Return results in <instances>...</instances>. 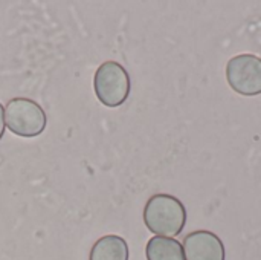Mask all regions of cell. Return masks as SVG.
I'll return each instance as SVG.
<instances>
[{
    "instance_id": "1",
    "label": "cell",
    "mask_w": 261,
    "mask_h": 260,
    "mask_svg": "<svg viewBox=\"0 0 261 260\" xmlns=\"http://www.w3.org/2000/svg\"><path fill=\"white\" fill-rule=\"evenodd\" d=\"M145 227L162 238L179 236L187 224V208L173 195H153L144 207Z\"/></svg>"
},
{
    "instance_id": "2",
    "label": "cell",
    "mask_w": 261,
    "mask_h": 260,
    "mask_svg": "<svg viewBox=\"0 0 261 260\" xmlns=\"http://www.w3.org/2000/svg\"><path fill=\"white\" fill-rule=\"evenodd\" d=\"M93 89L99 103L106 107L122 106L132 89V81L127 69L118 61H104L95 72Z\"/></svg>"
},
{
    "instance_id": "3",
    "label": "cell",
    "mask_w": 261,
    "mask_h": 260,
    "mask_svg": "<svg viewBox=\"0 0 261 260\" xmlns=\"http://www.w3.org/2000/svg\"><path fill=\"white\" fill-rule=\"evenodd\" d=\"M5 124L17 136L34 138L47 124L44 109L31 98H12L5 106Z\"/></svg>"
},
{
    "instance_id": "4",
    "label": "cell",
    "mask_w": 261,
    "mask_h": 260,
    "mask_svg": "<svg viewBox=\"0 0 261 260\" xmlns=\"http://www.w3.org/2000/svg\"><path fill=\"white\" fill-rule=\"evenodd\" d=\"M226 81L231 89L243 97L261 93V57L239 54L226 64Z\"/></svg>"
},
{
    "instance_id": "5",
    "label": "cell",
    "mask_w": 261,
    "mask_h": 260,
    "mask_svg": "<svg viewBox=\"0 0 261 260\" xmlns=\"http://www.w3.org/2000/svg\"><path fill=\"white\" fill-rule=\"evenodd\" d=\"M185 260H225V245L217 234L208 230L193 231L184 239Z\"/></svg>"
},
{
    "instance_id": "6",
    "label": "cell",
    "mask_w": 261,
    "mask_h": 260,
    "mask_svg": "<svg viewBox=\"0 0 261 260\" xmlns=\"http://www.w3.org/2000/svg\"><path fill=\"white\" fill-rule=\"evenodd\" d=\"M128 245L124 238L107 234L93 244L89 260H128Z\"/></svg>"
},
{
    "instance_id": "7",
    "label": "cell",
    "mask_w": 261,
    "mask_h": 260,
    "mask_svg": "<svg viewBox=\"0 0 261 260\" xmlns=\"http://www.w3.org/2000/svg\"><path fill=\"white\" fill-rule=\"evenodd\" d=\"M147 260H185L184 247L173 238L154 236L145 247Z\"/></svg>"
},
{
    "instance_id": "8",
    "label": "cell",
    "mask_w": 261,
    "mask_h": 260,
    "mask_svg": "<svg viewBox=\"0 0 261 260\" xmlns=\"http://www.w3.org/2000/svg\"><path fill=\"white\" fill-rule=\"evenodd\" d=\"M5 127H6V124H5V107L0 103V139L5 133Z\"/></svg>"
}]
</instances>
